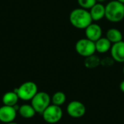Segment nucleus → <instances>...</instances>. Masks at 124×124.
Wrapping results in <instances>:
<instances>
[{
	"instance_id": "1",
	"label": "nucleus",
	"mask_w": 124,
	"mask_h": 124,
	"mask_svg": "<svg viewBox=\"0 0 124 124\" xmlns=\"http://www.w3.org/2000/svg\"><path fill=\"white\" fill-rule=\"evenodd\" d=\"M69 20L70 24L78 29H85L93 22L89 11L81 7L70 12Z\"/></svg>"
},
{
	"instance_id": "2",
	"label": "nucleus",
	"mask_w": 124,
	"mask_h": 124,
	"mask_svg": "<svg viewBox=\"0 0 124 124\" xmlns=\"http://www.w3.org/2000/svg\"><path fill=\"white\" fill-rule=\"evenodd\" d=\"M105 18L113 23H118L124 18V4L113 0L105 6Z\"/></svg>"
},
{
	"instance_id": "3",
	"label": "nucleus",
	"mask_w": 124,
	"mask_h": 124,
	"mask_svg": "<svg viewBox=\"0 0 124 124\" xmlns=\"http://www.w3.org/2000/svg\"><path fill=\"white\" fill-rule=\"evenodd\" d=\"M14 91L17 93L20 100L28 101L31 100L38 92V86L33 81H26L23 83Z\"/></svg>"
},
{
	"instance_id": "4",
	"label": "nucleus",
	"mask_w": 124,
	"mask_h": 124,
	"mask_svg": "<svg viewBox=\"0 0 124 124\" xmlns=\"http://www.w3.org/2000/svg\"><path fill=\"white\" fill-rule=\"evenodd\" d=\"M31 101V105L36 113L42 114L46 108L51 105V97L45 92H38Z\"/></svg>"
},
{
	"instance_id": "5",
	"label": "nucleus",
	"mask_w": 124,
	"mask_h": 124,
	"mask_svg": "<svg viewBox=\"0 0 124 124\" xmlns=\"http://www.w3.org/2000/svg\"><path fill=\"white\" fill-rule=\"evenodd\" d=\"M75 49L76 52L84 57L93 55L96 52L95 42L86 38L79 39L75 45Z\"/></svg>"
},
{
	"instance_id": "6",
	"label": "nucleus",
	"mask_w": 124,
	"mask_h": 124,
	"mask_svg": "<svg viewBox=\"0 0 124 124\" xmlns=\"http://www.w3.org/2000/svg\"><path fill=\"white\" fill-rule=\"evenodd\" d=\"M41 115L44 121L48 124H53L59 122L62 119L63 112L60 106L51 104L46 108Z\"/></svg>"
},
{
	"instance_id": "7",
	"label": "nucleus",
	"mask_w": 124,
	"mask_h": 124,
	"mask_svg": "<svg viewBox=\"0 0 124 124\" xmlns=\"http://www.w3.org/2000/svg\"><path fill=\"white\" fill-rule=\"evenodd\" d=\"M86 107L80 101L73 100L68 103L67 106L68 114L74 118H78L84 116L86 113Z\"/></svg>"
},
{
	"instance_id": "8",
	"label": "nucleus",
	"mask_w": 124,
	"mask_h": 124,
	"mask_svg": "<svg viewBox=\"0 0 124 124\" xmlns=\"http://www.w3.org/2000/svg\"><path fill=\"white\" fill-rule=\"evenodd\" d=\"M17 112L15 107L3 105L0 107V121L4 124L13 122L16 118Z\"/></svg>"
},
{
	"instance_id": "9",
	"label": "nucleus",
	"mask_w": 124,
	"mask_h": 124,
	"mask_svg": "<svg viewBox=\"0 0 124 124\" xmlns=\"http://www.w3.org/2000/svg\"><path fill=\"white\" fill-rule=\"evenodd\" d=\"M85 30L86 38L95 42L102 36V30L100 25L97 23H91Z\"/></svg>"
},
{
	"instance_id": "10",
	"label": "nucleus",
	"mask_w": 124,
	"mask_h": 124,
	"mask_svg": "<svg viewBox=\"0 0 124 124\" xmlns=\"http://www.w3.org/2000/svg\"><path fill=\"white\" fill-rule=\"evenodd\" d=\"M111 57L114 61L118 62L124 63V41H121L120 42L113 44L110 49Z\"/></svg>"
},
{
	"instance_id": "11",
	"label": "nucleus",
	"mask_w": 124,
	"mask_h": 124,
	"mask_svg": "<svg viewBox=\"0 0 124 124\" xmlns=\"http://www.w3.org/2000/svg\"><path fill=\"white\" fill-rule=\"evenodd\" d=\"M89 13L93 21H99L105 17V6L97 2L90 9Z\"/></svg>"
},
{
	"instance_id": "12",
	"label": "nucleus",
	"mask_w": 124,
	"mask_h": 124,
	"mask_svg": "<svg viewBox=\"0 0 124 124\" xmlns=\"http://www.w3.org/2000/svg\"><path fill=\"white\" fill-rule=\"evenodd\" d=\"M112 46L111 42L106 37H101L97 41H95L96 52L100 54H104L110 50Z\"/></svg>"
},
{
	"instance_id": "13",
	"label": "nucleus",
	"mask_w": 124,
	"mask_h": 124,
	"mask_svg": "<svg viewBox=\"0 0 124 124\" xmlns=\"http://www.w3.org/2000/svg\"><path fill=\"white\" fill-rule=\"evenodd\" d=\"M19 100L18 95L15 91L7 92L2 97V103L4 105L14 107L17 105Z\"/></svg>"
},
{
	"instance_id": "14",
	"label": "nucleus",
	"mask_w": 124,
	"mask_h": 124,
	"mask_svg": "<svg viewBox=\"0 0 124 124\" xmlns=\"http://www.w3.org/2000/svg\"><path fill=\"white\" fill-rule=\"evenodd\" d=\"M106 38L111 42L112 44L123 41L122 33L118 29L115 28L108 29L106 33Z\"/></svg>"
},
{
	"instance_id": "15",
	"label": "nucleus",
	"mask_w": 124,
	"mask_h": 124,
	"mask_svg": "<svg viewBox=\"0 0 124 124\" xmlns=\"http://www.w3.org/2000/svg\"><path fill=\"white\" fill-rule=\"evenodd\" d=\"M17 112L20 114V116L24 118H31L36 113L32 105L28 104H24L21 106H19Z\"/></svg>"
},
{
	"instance_id": "16",
	"label": "nucleus",
	"mask_w": 124,
	"mask_h": 124,
	"mask_svg": "<svg viewBox=\"0 0 124 124\" xmlns=\"http://www.w3.org/2000/svg\"><path fill=\"white\" fill-rule=\"evenodd\" d=\"M100 62H101V60L99 58V57L95 54H93L87 57H85L84 65L87 68L92 69L97 68L100 64Z\"/></svg>"
},
{
	"instance_id": "17",
	"label": "nucleus",
	"mask_w": 124,
	"mask_h": 124,
	"mask_svg": "<svg viewBox=\"0 0 124 124\" xmlns=\"http://www.w3.org/2000/svg\"><path fill=\"white\" fill-rule=\"evenodd\" d=\"M66 101V95L62 92H55L51 97V102L53 105L61 106Z\"/></svg>"
},
{
	"instance_id": "18",
	"label": "nucleus",
	"mask_w": 124,
	"mask_h": 124,
	"mask_svg": "<svg viewBox=\"0 0 124 124\" xmlns=\"http://www.w3.org/2000/svg\"><path fill=\"white\" fill-rule=\"evenodd\" d=\"M96 3V0H78V4L80 7L87 10L90 9Z\"/></svg>"
},
{
	"instance_id": "19",
	"label": "nucleus",
	"mask_w": 124,
	"mask_h": 124,
	"mask_svg": "<svg viewBox=\"0 0 124 124\" xmlns=\"http://www.w3.org/2000/svg\"><path fill=\"white\" fill-rule=\"evenodd\" d=\"M113 59L112 57H105L103 60H101L100 64H102L104 66H109L113 64Z\"/></svg>"
},
{
	"instance_id": "20",
	"label": "nucleus",
	"mask_w": 124,
	"mask_h": 124,
	"mask_svg": "<svg viewBox=\"0 0 124 124\" xmlns=\"http://www.w3.org/2000/svg\"><path fill=\"white\" fill-rule=\"evenodd\" d=\"M120 89H121V91L122 92H124V81H122L121 82V84H120Z\"/></svg>"
},
{
	"instance_id": "21",
	"label": "nucleus",
	"mask_w": 124,
	"mask_h": 124,
	"mask_svg": "<svg viewBox=\"0 0 124 124\" xmlns=\"http://www.w3.org/2000/svg\"><path fill=\"white\" fill-rule=\"evenodd\" d=\"M96 1H97V2H98V3H102V2L105 1L106 0H96Z\"/></svg>"
},
{
	"instance_id": "22",
	"label": "nucleus",
	"mask_w": 124,
	"mask_h": 124,
	"mask_svg": "<svg viewBox=\"0 0 124 124\" xmlns=\"http://www.w3.org/2000/svg\"><path fill=\"white\" fill-rule=\"evenodd\" d=\"M18 124L17 123H15V122H10V123H7V124Z\"/></svg>"
},
{
	"instance_id": "23",
	"label": "nucleus",
	"mask_w": 124,
	"mask_h": 124,
	"mask_svg": "<svg viewBox=\"0 0 124 124\" xmlns=\"http://www.w3.org/2000/svg\"><path fill=\"white\" fill-rule=\"evenodd\" d=\"M117 1H120V2H121V3H122V4H124V0H117Z\"/></svg>"
},
{
	"instance_id": "24",
	"label": "nucleus",
	"mask_w": 124,
	"mask_h": 124,
	"mask_svg": "<svg viewBox=\"0 0 124 124\" xmlns=\"http://www.w3.org/2000/svg\"><path fill=\"white\" fill-rule=\"evenodd\" d=\"M123 73H124V68H123Z\"/></svg>"
},
{
	"instance_id": "25",
	"label": "nucleus",
	"mask_w": 124,
	"mask_h": 124,
	"mask_svg": "<svg viewBox=\"0 0 124 124\" xmlns=\"http://www.w3.org/2000/svg\"></svg>"
},
{
	"instance_id": "26",
	"label": "nucleus",
	"mask_w": 124,
	"mask_h": 124,
	"mask_svg": "<svg viewBox=\"0 0 124 124\" xmlns=\"http://www.w3.org/2000/svg\"></svg>"
}]
</instances>
